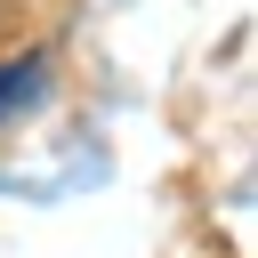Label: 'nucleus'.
Masks as SVG:
<instances>
[{"label": "nucleus", "instance_id": "f257e3e1", "mask_svg": "<svg viewBox=\"0 0 258 258\" xmlns=\"http://www.w3.org/2000/svg\"><path fill=\"white\" fill-rule=\"evenodd\" d=\"M40 97V56H16V64H0V121L8 113H24Z\"/></svg>", "mask_w": 258, "mask_h": 258}, {"label": "nucleus", "instance_id": "f03ea898", "mask_svg": "<svg viewBox=\"0 0 258 258\" xmlns=\"http://www.w3.org/2000/svg\"><path fill=\"white\" fill-rule=\"evenodd\" d=\"M8 16H16V0H0V24H8Z\"/></svg>", "mask_w": 258, "mask_h": 258}]
</instances>
